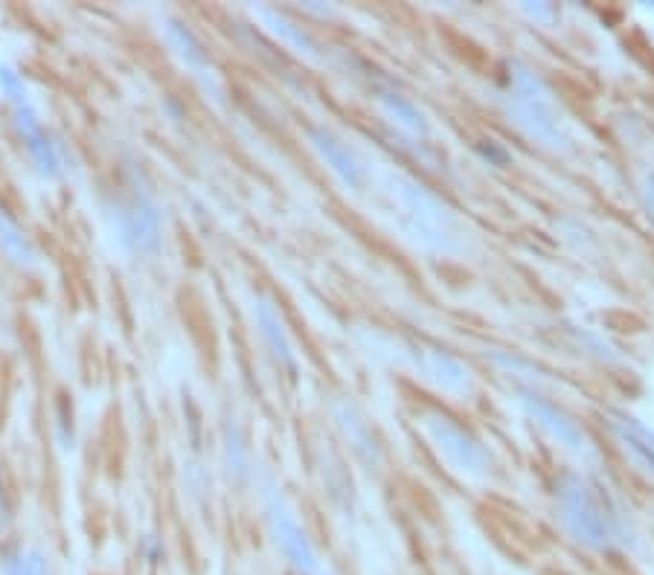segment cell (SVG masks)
<instances>
[{
  "label": "cell",
  "instance_id": "6da1fadb",
  "mask_svg": "<svg viewBox=\"0 0 654 575\" xmlns=\"http://www.w3.org/2000/svg\"><path fill=\"white\" fill-rule=\"evenodd\" d=\"M3 575H44V561L38 555H21L15 558V561H9L7 573Z\"/></svg>",
  "mask_w": 654,
  "mask_h": 575
}]
</instances>
